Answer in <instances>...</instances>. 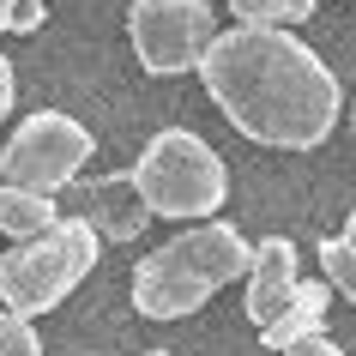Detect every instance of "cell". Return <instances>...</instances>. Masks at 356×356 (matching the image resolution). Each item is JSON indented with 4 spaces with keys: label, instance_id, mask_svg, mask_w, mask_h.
Instances as JSON below:
<instances>
[{
    "label": "cell",
    "instance_id": "6",
    "mask_svg": "<svg viewBox=\"0 0 356 356\" xmlns=\"http://www.w3.org/2000/svg\"><path fill=\"white\" fill-rule=\"evenodd\" d=\"M211 0H133L127 6V42L151 79L193 73L211 49Z\"/></svg>",
    "mask_w": 356,
    "mask_h": 356
},
{
    "label": "cell",
    "instance_id": "3",
    "mask_svg": "<svg viewBox=\"0 0 356 356\" xmlns=\"http://www.w3.org/2000/svg\"><path fill=\"white\" fill-rule=\"evenodd\" d=\"M97 248H103V236L85 218H55L42 236H24L19 248L0 254V308H13L24 320L60 308L91 278Z\"/></svg>",
    "mask_w": 356,
    "mask_h": 356
},
{
    "label": "cell",
    "instance_id": "10",
    "mask_svg": "<svg viewBox=\"0 0 356 356\" xmlns=\"http://www.w3.org/2000/svg\"><path fill=\"white\" fill-rule=\"evenodd\" d=\"M55 193H37V188H13V181H0V236H42V229L55 224Z\"/></svg>",
    "mask_w": 356,
    "mask_h": 356
},
{
    "label": "cell",
    "instance_id": "17",
    "mask_svg": "<svg viewBox=\"0 0 356 356\" xmlns=\"http://www.w3.org/2000/svg\"><path fill=\"white\" fill-rule=\"evenodd\" d=\"M344 248L356 254V206H350V218H344Z\"/></svg>",
    "mask_w": 356,
    "mask_h": 356
},
{
    "label": "cell",
    "instance_id": "13",
    "mask_svg": "<svg viewBox=\"0 0 356 356\" xmlns=\"http://www.w3.org/2000/svg\"><path fill=\"white\" fill-rule=\"evenodd\" d=\"M0 356H42L37 326L24 314H13V308H0Z\"/></svg>",
    "mask_w": 356,
    "mask_h": 356
},
{
    "label": "cell",
    "instance_id": "7",
    "mask_svg": "<svg viewBox=\"0 0 356 356\" xmlns=\"http://www.w3.org/2000/svg\"><path fill=\"white\" fill-rule=\"evenodd\" d=\"M302 284V260L290 236H260L254 242V266H248V320L254 326H272V320L290 308Z\"/></svg>",
    "mask_w": 356,
    "mask_h": 356
},
{
    "label": "cell",
    "instance_id": "9",
    "mask_svg": "<svg viewBox=\"0 0 356 356\" xmlns=\"http://www.w3.org/2000/svg\"><path fill=\"white\" fill-rule=\"evenodd\" d=\"M326 302H332V284H326V278H302L296 296H290V308H284L272 326H260V344L290 350L296 338H314L320 326H326Z\"/></svg>",
    "mask_w": 356,
    "mask_h": 356
},
{
    "label": "cell",
    "instance_id": "20",
    "mask_svg": "<svg viewBox=\"0 0 356 356\" xmlns=\"http://www.w3.org/2000/svg\"><path fill=\"white\" fill-rule=\"evenodd\" d=\"M350 133H356V121H350Z\"/></svg>",
    "mask_w": 356,
    "mask_h": 356
},
{
    "label": "cell",
    "instance_id": "18",
    "mask_svg": "<svg viewBox=\"0 0 356 356\" xmlns=\"http://www.w3.org/2000/svg\"><path fill=\"white\" fill-rule=\"evenodd\" d=\"M13 6H19V0H0V31H13Z\"/></svg>",
    "mask_w": 356,
    "mask_h": 356
},
{
    "label": "cell",
    "instance_id": "16",
    "mask_svg": "<svg viewBox=\"0 0 356 356\" xmlns=\"http://www.w3.org/2000/svg\"><path fill=\"white\" fill-rule=\"evenodd\" d=\"M13 103H19V79H13V60L0 55V121L13 115Z\"/></svg>",
    "mask_w": 356,
    "mask_h": 356
},
{
    "label": "cell",
    "instance_id": "11",
    "mask_svg": "<svg viewBox=\"0 0 356 356\" xmlns=\"http://www.w3.org/2000/svg\"><path fill=\"white\" fill-rule=\"evenodd\" d=\"M236 24H266V31H290V24L314 19V0H229Z\"/></svg>",
    "mask_w": 356,
    "mask_h": 356
},
{
    "label": "cell",
    "instance_id": "14",
    "mask_svg": "<svg viewBox=\"0 0 356 356\" xmlns=\"http://www.w3.org/2000/svg\"><path fill=\"white\" fill-rule=\"evenodd\" d=\"M42 19H49V0H19V6H13V31H19V37L42 31Z\"/></svg>",
    "mask_w": 356,
    "mask_h": 356
},
{
    "label": "cell",
    "instance_id": "12",
    "mask_svg": "<svg viewBox=\"0 0 356 356\" xmlns=\"http://www.w3.org/2000/svg\"><path fill=\"white\" fill-rule=\"evenodd\" d=\"M320 272H326V284H332L344 302H356V254L344 248V236L320 242Z\"/></svg>",
    "mask_w": 356,
    "mask_h": 356
},
{
    "label": "cell",
    "instance_id": "19",
    "mask_svg": "<svg viewBox=\"0 0 356 356\" xmlns=\"http://www.w3.org/2000/svg\"><path fill=\"white\" fill-rule=\"evenodd\" d=\"M151 356H169V350H151Z\"/></svg>",
    "mask_w": 356,
    "mask_h": 356
},
{
    "label": "cell",
    "instance_id": "5",
    "mask_svg": "<svg viewBox=\"0 0 356 356\" xmlns=\"http://www.w3.org/2000/svg\"><path fill=\"white\" fill-rule=\"evenodd\" d=\"M91 151H97V139L85 121H73L60 109H37V115H24L13 127V139L0 145V181L60 193L79 181V169L91 163Z\"/></svg>",
    "mask_w": 356,
    "mask_h": 356
},
{
    "label": "cell",
    "instance_id": "2",
    "mask_svg": "<svg viewBox=\"0 0 356 356\" xmlns=\"http://www.w3.org/2000/svg\"><path fill=\"white\" fill-rule=\"evenodd\" d=\"M248 266H254V242L236 224H218V218L193 224L133 266V308L145 320H181L206 308L224 284L248 278Z\"/></svg>",
    "mask_w": 356,
    "mask_h": 356
},
{
    "label": "cell",
    "instance_id": "8",
    "mask_svg": "<svg viewBox=\"0 0 356 356\" xmlns=\"http://www.w3.org/2000/svg\"><path fill=\"white\" fill-rule=\"evenodd\" d=\"M79 200H85V224L103 236V242H139L151 224V206H145V193H139V181H133V169L127 175H103V181H85L79 188Z\"/></svg>",
    "mask_w": 356,
    "mask_h": 356
},
{
    "label": "cell",
    "instance_id": "4",
    "mask_svg": "<svg viewBox=\"0 0 356 356\" xmlns=\"http://www.w3.org/2000/svg\"><path fill=\"white\" fill-rule=\"evenodd\" d=\"M133 181L145 193L151 218H211V211L229 200L224 157H218L193 127L151 133L145 151H139V163H133Z\"/></svg>",
    "mask_w": 356,
    "mask_h": 356
},
{
    "label": "cell",
    "instance_id": "1",
    "mask_svg": "<svg viewBox=\"0 0 356 356\" xmlns=\"http://www.w3.org/2000/svg\"><path fill=\"white\" fill-rule=\"evenodd\" d=\"M206 97L229 127L272 151H314L338 127V79L332 67L290 31L236 24L211 37L200 55Z\"/></svg>",
    "mask_w": 356,
    "mask_h": 356
},
{
    "label": "cell",
    "instance_id": "15",
    "mask_svg": "<svg viewBox=\"0 0 356 356\" xmlns=\"http://www.w3.org/2000/svg\"><path fill=\"white\" fill-rule=\"evenodd\" d=\"M284 356H344V350H338L326 332H314V338H296V344H290Z\"/></svg>",
    "mask_w": 356,
    "mask_h": 356
}]
</instances>
